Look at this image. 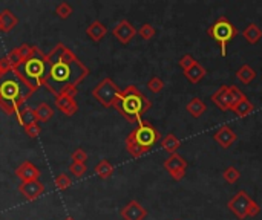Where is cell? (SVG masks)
<instances>
[{"label":"cell","instance_id":"836d02e7","mask_svg":"<svg viewBox=\"0 0 262 220\" xmlns=\"http://www.w3.org/2000/svg\"><path fill=\"white\" fill-rule=\"evenodd\" d=\"M55 14H57L60 19H67L72 14V6L69 3H66V2H63V3H60L57 8H55Z\"/></svg>","mask_w":262,"mask_h":220},{"label":"cell","instance_id":"8fae6325","mask_svg":"<svg viewBox=\"0 0 262 220\" xmlns=\"http://www.w3.org/2000/svg\"><path fill=\"white\" fill-rule=\"evenodd\" d=\"M120 216L123 217V220H144L147 217V210L140 202L131 200L121 208Z\"/></svg>","mask_w":262,"mask_h":220},{"label":"cell","instance_id":"6da1fadb","mask_svg":"<svg viewBox=\"0 0 262 220\" xmlns=\"http://www.w3.org/2000/svg\"><path fill=\"white\" fill-rule=\"evenodd\" d=\"M45 87L55 96L62 93L75 96L78 84L89 74L77 55L62 43L45 55Z\"/></svg>","mask_w":262,"mask_h":220},{"label":"cell","instance_id":"ac0fdd59","mask_svg":"<svg viewBox=\"0 0 262 220\" xmlns=\"http://www.w3.org/2000/svg\"><path fill=\"white\" fill-rule=\"evenodd\" d=\"M19 122H20V126L25 129L28 126H31V124L34 122H38L37 121V116H35V109H31V107H28V106H22L19 109V112L16 113Z\"/></svg>","mask_w":262,"mask_h":220},{"label":"cell","instance_id":"ffe728a7","mask_svg":"<svg viewBox=\"0 0 262 220\" xmlns=\"http://www.w3.org/2000/svg\"><path fill=\"white\" fill-rule=\"evenodd\" d=\"M19 23V19L8 9H3L0 12V32H9L11 29L16 28Z\"/></svg>","mask_w":262,"mask_h":220},{"label":"cell","instance_id":"e0dca14e","mask_svg":"<svg viewBox=\"0 0 262 220\" xmlns=\"http://www.w3.org/2000/svg\"><path fill=\"white\" fill-rule=\"evenodd\" d=\"M86 34H88V37H89L92 41H95V43H98V41H101V40L106 37V34H107V28H106L101 22L95 20V22H92V23L86 28Z\"/></svg>","mask_w":262,"mask_h":220},{"label":"cell","instance_id":"9c48e42d","mask_svg":"<svg viewBox=\"0 0 262 220\" xmlns=\"http://www.w3.org/2000/svg\"><path fill=\"white\" fill-rule=\"evenodd\" d=\"M164 168L172 176L173 181H183L186 171H187V161L178 153L170 155L167 159L164 161Z\"/></svg>","mask_w":262,"mask_h":220},{"label":"cell","instance_id":"d6986e66","mask_svg":"<svg viewBox=\"0 0 262 220\" xmlns=\"http://www.w3.org/2000/svg\"><path fill=\"white\" fill-rule=\"evenodd\" d=\"M205 75H207V69H205L199 61H196L190 69L184 71V77L192 82V84H198V82H199Z\"/></svg>","mask_w":262,"mask_h":220},{"label":"cell","instance_id":"74e56055","mask_svg":"<svg viewBox=\"0 0 262 220\" xmlns=\"http://www.w3.org/2000/svg\"><path fill=\"white\" fill-rule=\"evenodd\" d=\"M259 211H261V206L253 200L250 203V206H248V210H247V217H256L259 214Z\"/></svg>","mask_w":262,"mask_h":220},{"label":"cell","instance_id":"30bf717a","mask_svg":"<svg viewBox=\"0 0 262 220\" xmlns=\"http://www.w3.org/2000/svg\"><path fill=\"white\" fill-rule=\"evenodd\" d=\"M112 34L121 45H129L132 38L136 35V29L129 20H121L115 25V28L112 29Z\"/></svg>","mask_w":262,"mask_h":220},{"label":"cell","instance_id":"44dd1931","mask_svg":"<svg viewBox=\"0 0 262 220\" xmlns=\"http://www.w3.org/2000/svg\"><path fill=\"white\" fill-rule=\"evenodd\" d=\"M242 37L245 38L247 43L256 45L258 41L262 38V29H261V28H259L256 23H250V25H247V26L244 28Z\"/></svg>","mask_w":262,"mask_h":220},{"label":"cell","instance_id":"f546056e","mask_svg":"<svg viewBox=\"0 0 262 220\" xmlns=\"http://www.w3.org/2000/svg\"><path fill=\"white\" fill-rule=\"evenodd\" d=\"M147 89H149L152 93H160V92L164 89V81H163L160 77H152V78L147 81Z\"/></svg>","mask_w":262,"mask_h":220},{"label":"cell","instance_id":"d590c367","mask_svg":"<svg viewBox=\"0 0 262 220\" xmlns=\"http://www.w3.org/2000/svg\"><path fill=\"white\" fill-rule=\"evenodd\" d=\"M72 162H78V164H85L88 161V155H86V151L83 150V148H77L72 156H71Z\"/></svg>","mask_w":262,"mask_h":220},{"label":"cell","instance_id":"7402d4cb","mask_svg":"<svg viewBox=\"0 0 262 220\" xmlns=\"http://www.w3.org/2000/svg\"><path fill=\"white\" fill-rule=\"evenodd\" d=\"M186 109H187V112L193 116V118H201L205 112H207V104L201 100V98H192L189 103H187V106H186Z\"/></svg>","mask_w":262,"mask_h":220},{"label":"cell","instance_id":"2e32d148","mask_svg":"<svg viewBox=\"0 0 262 220\" xmlns=\"http://www.w3.org/2000/svg\"><path fill=\"white\" fill-rule=\"evenodd\" d=\"M210 101L215 106H218L223 112H229V110H231V100H230V95H229V86H221L210 96Z\"/></svg>","mask_w":262,"mask_h":220},{"label":"cell","instance_id":"f35d334b","mask_svg":"<svg viewBox=\"0 0 262 220\" xmlns=\"http://www.w3.org/2000/svg\"><path fill=\"white\" fill-rule=\"evenodd\" d=\"M6 72H9V71H8V69H6V67L3 66L2 60H0V78H2V77H3V75L6 74Z\"/></svg>","mask_w":262,"mask_h":220},{"label":"cell","instance_id":"484cf974","mask_svg":"<svg viewBox=\"0 0 262 220\" xmlns=\"http://www.w3.org/2000/svg\"><path fill=\"white\" fill-rule=\"evenodd\" d=\"M35 116H37V121L46 122L48 119H51L54 116V110L48 103H40L35 107Z\"/></svg>","mask_w":262,"mask_h":220},{"label":"cell","instance_id":"e575fe53","mask_svg":"<svg viewBox=\"0 0 262 220\" xmlns=\"http://www.w3.org/2000/svg\"><path fill=\"white\" fill-rule=\"evenodd\" d=\"M196 63V60L193 58V55H190V54H186V55H183L181 58H179V61H178V64H179V67L183 69V71H187V69H190L193 64Z\"/></svg>","mask_w":262,"mask_h":220},{"label":"cell","instance_id":"4fadbf2b","mask_svg":"<svg viewBox=\"0 0 262 220\" xmlns=\"http://www.w3.org/2000/svg\"><path fill=\"white\" fill-rule=\"evenodd\" d=\"M19 191L20 194L28 199V200H35L38 196L43 194L45 187L40 181H30V182H22L19 185Z\"/></svg>","mask_w":262,"mask_h":220},{"label":"cell","instance_id":"4316f807","mask_svg":"<svg viewBox=\"0 0 262 220\" xmlns=\"http://www.w3.org/2000/svg\"><path fill=\"white\" fill-rule=\"evenodd\" d=\"M253 110H255V106L245 98V100H242L236 107L233 109V112H234V115H236L238 118H247L248 115L253 112Z\"/></svg>","mask_w":262,"mask_h":220},{"label":"cell","instance_id":"ba28073f","mask_svg":"<svg viewBox=\"0 0 262 220\" xmlns=\"http://www.w3.org/2000/svg\"><path fill=\"white\" fill-rule=\"evenodd\" d=\"M253 202V199L248 196V192L241 190L238 191L236 194H234L229 203H227V208L236 216L239 220H244L247 217V210H248V206H250V203Z\"/></svg>","mask_w":262,"mask_h":220},{"label":"cell","instance_id":"52a82bcc","mask_svg":"<svg viewBox=\"0 0 262 220\" xmlns=\"http://www.w3.org/2000/svg\"><path fill=\"white\" fill-rule=\"evenodd\" d=\"M121 90L118 89V86L110 78H104L101 80L98 84H97L92 89V96L98 101L103 107H114L118 96H120Z\"/></svg>","mask_w":262,"mask_h":220},{"label":"cell","instance_id":"83f0119b","mask_svg":"<svg viewBox=\"0 0 262 220\" xmlns=\"http://www.w3.org/2000/svg\"><path fill=\"white\" fill-rule=\"evenodd\" d=\"M239 177H241V171L236 167H233V165H230V167H227L223 171V179H224L227 184H230V185L236 184L239 181Z\"/></svg>","mask_w":262,"mask_h":220},{"label":"cell","instance_id":"d6a6232c","mask_svg":"<svg viewBox=\"0 0 262 220\" xmlns=\"http://www.w3.org/2000/svg\"><path fill=\"white\" fill-rule=\"evenodd\" d=\"M69 171H71L75 177H83L86 174L88 168H86V164H78V162H72L69 165Z\"/></svg>","mask_w":262,"mask_h":220},{"label":"cell","instance_id":"9a60e30c","mask_svg":"<svg viewBox=\"0 0 262 220\" xmlns=\"http://www.w3.org/2000/svg\"><path fill=\"white\" fill-rule=\"evenodd\" d=\"M16 174H17V177L20 179L22 182H30V181H38V177H40L41 173H40V170L35 167L34 164H31L30 161H26L16 170Z\"/></svg>","mask_w":262,"mask_h":220},{"label":"cell","instance_id":"8992f818","mask_svg":"<svg viewBox=\"0 0 262 220\" xmlns=\"http://www.w3.org/2000/svg\"><path fill=\"white\" fill-rule=\"evenodd\" d=\"M207 34L212 40H215L219 49H221V55L226 57L227 55V46L230 41L238 35V28L234 26L227 17H218L213 25L209 26V29H207Z\"/></svg>","mask_w":262,"mask_h":220},{"label":"cell","instance_id":"4dcf8cb0","mask_svg":"<svg viewBox=\"0 0 262 220\" xmlns=\"http://www.w3.org/2000/svg\"><path fill=\"white\" fill-rule=\"evenodd\" d=\"M138 34H140V37H141L143 40H152V38L157 35V31H155V28L152 26L150 23H144V25L140 28Z\"/></svg>","mask_w":262,"mask_h":220},{"label":"cell","instance_id":"3957f363","mask_svg":"<svg viewBox=\"0 0 262 220\" xmlns=\"http://www.w3.org/2000/svg\"><path fill=\"white\" fill-rule=\"evenodd\" d=\"M118 113L123 115L129 122H138L140 124L143 119V115L152 107V103L147 96L138 90L135 86H128L124 90H121L118 100L114 106Z\"/></svg>","mask_w":262,"mask_h":220},{"label":"cell","instance_id":"f1b7e54d","mask_svg":"<svg viewBox=\"0 0 262 220\" xmlns=\"http://www.w3.org/2000/svg\"><path fill=\"white\" fill-rule=\"evenodd\" d=\"M229 95H230V100H231V110L236 107L242 100L247 98L245 93L238 86H229Z\"/></svg>","mask_w":262,"mask_h":220},{"label":"cell","instance_id":"60d3db41","mask_svg":"<svg viewBox=\"0 0 262 220\" xmlns=\"http://www.w3.org/2000/svg\"><path fill=\"white\" fill-rule=\"evenodd\" d=\"M176 220H178V219H176Z\"/></svg>","mask_w":262,"mask_h":220},{"label":"cell","instance_id":"d4e9b609","mask_svg":"<svg viewBox=\"0 0 262 220\" xmlns=\"http://www.w3.org/2000/svg\"><path fill=\"white\" fill-rule=\"evenodd\" d=\"M112 173H114V165L107 159H101L95 165V174L101 179H109L110 176H112Z\"/></svg>","mask_w":262,"mask_h":220},{"label":"cell","instance_id":"5bb4252c","mask_svg":"<svg viewBox=\"0 0 262 220\" xmlns=\"http://www.w3.org/2000/svg\"><path fill=\"white\" fill-rule=\"evenodd\" d=\"M238 135L231 130V127L229 126H221L215 133H213V139L223 147V148H229L234 141H236Z\"/></svg>","mask_w":262,"mask_h":220},{"label":"cell","instance_id":"277c9868","mask_svg":"<svg viewBox=\"0 0 262 220\" xmlns=\"http://www.w3.org/2000/svg\"><path fill=\"white\" fill-rule=\"evenodd\" d=\"M160 132L155 126H152L147 121H141L138 124V127L133 129L124 144H126L128 153L132 158H141L143 155L149 153L158 141H160Z\"/></svg>","mask_w":262,"mask_h":220},{"label":"cell","instance_id":"cb8c5ba5","mask_svg":"<svg viewBox=\"0 0 262 220\" xmlns=\"http://www.w3.org/2000/svg\"><path fill=\"white\" fill-rule=\"evenodd\" d=\"M179 147H181V141H179L173 133L165 135L164 139H161V148H163L164 151H167L169 155L176 153Z\"/></svg>","mask_w":262,"mask_h":220},{"label":"cell","instance_id":"7c38bea8","mask_svg":"<svg viewBox=\"0 0 262 220\" xmlns=\"http://www.w3.org/2000/svg\"><path fill=\"white\" fill-rule=\"evenodd\" d=\"M55 107H57L60 112H63L66 116L75 115L77 110H78V104L75 101V96L69 95V93H62L59 96H55Z\"/></svg>","mask_w":262,"mask_h":220},{"label":"cell","instance_id":"ab89813d","mask_svg":"<svg viewBox=\"0 0 262 220\" xmlns=\"http://www.w3.org/2000/svg\"><path fill=\"white\" fill-rule=\"evenodd\" d=\"M65 220H75V219H72V217H66Z\"/></svg>","mask_w":262,"mask_h":220},{"label":"cell","instance_id":"603a6c76","mask_svg":"<svg viewBox=\"0 0 262 220\" xmlns=\"http://www.w3.org/2000/svg\"><path fill=\"white\" fill-rule=\"evenodd\" d=\"M256 75H258L256 71L250 64H242L236 71V74H234V77H236L242 84H250V82L256 78Z\"/></svg>","mask_w":262,"mask_h":220},{"label":"cell","instance_id":"5b68a950","mask_svg":"<svg viewBox=\"0 0 262 220\" xmlns=\"http://www.w3.org/2000/svg\"><path fill=\"white\" fill-rule=\"evenodd\" d=\"M45 55L46 54L37 48L33 58L22 63L17 69H14V72L25 81V84L33 92H35L40 86H45Z\"/></svg>","mask_w":262,"mask_h":220},{"label":"cell","instance_id":"7a4b0ae2","mask_svg":"<svg viewBox=\"0 0 262 220\" xmlns=\"http://www.w3.org/2000/svg\"><path fill=\"white\" fill-rule=\"evenodd\" d=\"M33 93L34 92L14 71L6 72L0 78V109L6 115H16Z\"/></svg>","mask_w":262,"mask_h":220},{"label":"cell","instance_id":"8d00e7d4","mask_svg":"<svg viewBox=\"0 0 262 220\" xmlns=\"http://www.w3.org/2000/svg\"><path fill=\"white\" fill-rule=\"evenodd\" d=\"M25 132H26V135L30 136V138H37L40 135L41 129L38 126V122H34V124H31V126L25 127Z\"/></svg>","mask_w":262,"mask_h":220},{"label":"cell","instance_id":"1f68e13d","mask_svg":"<svg viewBox=\"0 0 262 220\" xmlns=\"http://www.w3.org/2000/svg\"><path fill=\"white\" fill-rule=\"evenodd\" d=\"M54 184H55V188H57V190H60V191H65V190H67L69 187H71L72 181H71V179H69L66 174H60V176H57V177H55Z\"/></svg>","mask_w":262,"mask_h":220}]
</instances>
